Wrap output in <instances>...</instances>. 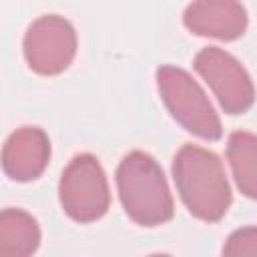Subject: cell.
Masks as SVG:
<instances>
[{
  "label": "cell",
  "instance_id": "6da1fadb",
  "mask_svg": "<svg viewBox=\"0 0 257 257\" xmlns=\"http://www.w3.org/2000/svg\"><path fill=\"white\" fill-rule=\"evenodd\" d=\"M173 179L193 217L215 223L227 215L233 193L223 163L213 151L185 143L173 157Z\"/></svg>",
  "mask_w": 257,
  "mask_h": 257
},
{
  "label": "cell",
  "instance_id": "7a4b0ae2",
  "mask_svg": "<svg viewBox=\"0 0 257 257\" xmlns=\"http://www.w3.org/2000/svg\"><path fill=\"white\" fill-rule=\"evenodd\" d=\"M124 213L141 227H157L173 219L175 201L157 159L145 151L126 153L114 173Z\"/></svg>",
  "mask_w": 257,
  "mask_h": 257
},
{
  "label": "cell",
  "instance_id": "3957f363",
  "mask_svg": "<svg viewBox=\"0 0 257 257\" xmlns=\"http://www.w3.org/2000/svg\"><path fill=\"white\" fill-rule=\"evenodd\" d=\"M157 86L167 110L183 128L203 141H219L223 137V124L215 106L185 68L161 64L157 68Z\"/></svg>",
  "mask_w": 257,
  "mask_h": 257
},
{
  "label": "cell",
  "instance_id": "277c9868",
  "mask_svg": "<svg viewBox=\"0 0 257 257\" xmlns=\"http://www.w3.org/2000/svg\"><path fill=\"white\" fill-rule=\"evenodd\" d=\"M58 199L64 213L76 223H94L110 207V189L100 161L92 153L74 155L62 169Z\"/></svg>",
  "mask_w": 257,
  "mask_h": 257
},
{
  "label": "cell",
  "instance_id": "5b68a950",
  "mask_svg": "<svg viewBox=\"0 0 257 257\" xmlns=\"http://www.w3.org/2000/svg\"><path fill=\"white\" fill-rule=\"evenodd\" d=\"M78 48L76 30L60 14H42L30 22L22 38V52L28 66L40 76L64 72Z\"/></svg>",
  "mask_w": 257,
  "mask_h": 257
},
{
  "label": "cell",
  "instance_id": "8992f818",
  "mask_svg": "<svg viewBox=\"0 0 257 257\" xmlns=\"http://www.w3.org/2000/svg\"><path fill=\"white\" fill-rule=\"evenodd\" d=\"M193 68L203 76L227 114H243L255 102V86L247 68L227 50L205 46L193 58Z\"/></svg>",
  "mask_w": 257,
  "mask_h": 257
},
{
  "label": "cell",
  "instance_id": "52a82bcc",
  "mask_svg": "<svg viewBox=\"0 0 257 257\" xmlns=\"http://www.w3.org/2000/svg\"><path fill=\"white\" fill-rule=\"evenodd\" d=\"M183 24L197 36L229 42L245 34L249 16L241 0H193L183 10Z\"/></svg>",
  "mask_w": 257,
  "mask_h": 257
},
{
  "label": "cell",
  "instance_id": "ba28073f",
  "mask_svg": "<svg viewBox=\"0 0 257 257\" xmlns=\"http://www.w3.org/2000/svg\"><path fill=\"white\" fill-rule=\"evenodd\" d=\"M50 161V141L40 126H20L8 135L2 147V171L18 183L38 179Z\"/></svg>",
  "mask_w": 257,
  "mask_h": 257
},
{
  "label": "cell",
  "instance_id": "9c48e42d",
  "mask_svg": "<svg viewBox=\"0 0 257 257\" xmlns=\"http://www.w3.org/2000/svg\"><path fill=\"white\" fill-rule=\"evenodd\" d=\"M40 245L38 221L24 209L8 207L0 213V253L26 257Z\"/></svg>",
  "mask_w": 257,
  "mask_h": 257
},
{
  "label": "cell",
  "instance_id": "30bf717a",
  "mask_svg": "<svg viewBox=\"0 0 257 257\" xmlns=\"http://www.w3.org/2000/svg\"><path fill=\"white\" fill-rule=\"evenodd\" d=\"M227 161L239 191L257 201V135L235 131L227 141Z\"/></svg>",
  "mask_w": 257,
  "mask_h": 257
},
{
  "label": "cell",
  "instance_id": "8fae6325",
  "mask_svg": "<svg viewBox=\"0 0 257 257\" xmlns=\"http://www.w3.org/2000/svg\"><path fill=\"white\" fill-rule=\"evenodd\" d=\"M223 255H257V227L233 231L223 245Z\"/></svg>",
  "mask_w": 257,
  "mask_h": 257
}]
</instances>
